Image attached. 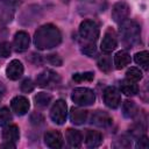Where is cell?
Listing matches in <instances>:
<instances>
[{"instance_id": "17", "label": "cell", "mask_w": 149, "mask_h": 149, "mask_svg": "<svg viewBox=\"0 0 149 149\" xmlns=\"http://www.w3.org/2000/svg\"><path fill=\"white\" fill-rule=\"evenodd\" d=\"M85 143L88 148H97L102 143V135L97 130H87L85 135Z\"/></svg>"}, {"instance_id": "5", "label": "cell", "mask_w": 149, "mask_h": 149, "mask_svg": "<svg viewBox=\"0 0 149 149\" xmlns=\"http://www.w3.org/2000/svg\"><path fill=\"white\" fill-rule=\"evenodd\" d=\"M61 83V77L52 70H44L36 77V84L40 87H56Z\"/></svg>"}, {"instance_id": "36", "label": "cell", "mask_w": 149, "mask_h": 149, "mask_svg": "<svg viewBox=\"0 0 149 149\" xmlns=\"http://www.w3.org/2000/svg\"><path fill=\"white\" fill-rule=\"evenodd\" d=\"M5 93H6V87H5V85L0 81V101L2 100V98H3Z\"/></svg>"}, {"instance_id": "1", "label": "cell", "mask_w": 149, "mask_h": 149, "mask_svg": "<svg viewBox=\"0 0 149 149\" xmlns=\"http://www.w3.org/2000/svg\"><path fill=\"white\" fill-rule=\"evenodd\" d=\"M62 42V34L59 29L54 24L41 26L34 35V44L40 50L52 49Z\"/></svg>"}, {"instance_id": "18", "label": "cell", "mask_w": 149, "mask_h": 149, "mask_svg": "<svg viewBox=\"0 0 149 149\" xmlns=\"http://www.w3.org/2000/svg\"><path fill=\"white\" fill-rule=\"evenodd\" d=\"M87 111L79 108V107H72L70 112V120L74 125H83L87 120Z\"/></svg>"}, {"instance_id": "6", "label": "cell", "mask_w": 149, "mask_h": 149, "mask_svg": "<svg viewBox=\"0 0 149 149\" xmlns=\"http://www.w3.org/2000/svg\"><path fill=\"white\" fill-rule=\"evenodd\" d=\"M68 116V106L63 99L56 100L50 109V118L56 125H63L66 121Z\"/></svg>"}, {"instance_id": "34", "label": "cell", "mask_w": 149, "mask_h": 149, "mask_svg": "<svg viewBox=\"0 0 149 149\" xmlns=\"http://www.w3.org/2000/svg\"><path fill=\"white\" fill-rule=\"evenodd\" d=\"M47 61H48L50 64L56 65V66H61V65H62V59L59 58L58 55H48Z\"/></svg>"}, {"instance_id": "21", "label": "cell", "mask_w": 149, "mask_h": 149, "mask_svg": "<svg viewBox=\"0 0 149 149\" xmlns=\"http://www.w3.org/2000/svg\"><path fill=\"white\" fill-rule=\"evenodd\" d=\"M122 114L127 119H133L139 114V108L136 104L132 100H126L122 102Z\"/></svg>"}, {"instance_id": "20", "label": "cell", "mask_w": 149, "mask_h": 149, "mask_svg": "<svg viewBox=\"0 0 149 149\" xmlns=\"http://www.w3.org/2000/svg\"><path fill=\"white\" fill-rule=\"evenodd\" d=\"M120 90L126 95L132 97V95H135L139 92V86H137V84L135 81H132V80H129V79L126 78L125 80H121V83H120Z\"/></svg>"}, {"instance_id": "7", "label": "cell", "mask_w": 149, "mask_h": 149, "mask_svg": "<svg viewBox=\"0 0 149 149\" xmlns=\"http://www.w3.org/2000/svg\"><path fill=\"white\" fill-rule=\"evenodd\" d=\"M118 45V37H116V34L115 31L112 29V28H108L102 37V41H101V44H100V48H101V51L104 54H111L112 51L115 50Z\"/></svg>"}, {"instance_id": "33", "label": "cell", "mask_w": 149, "mask_h": 149, "mask_svg": "<svg viewBox=\"0 0 149 149\" xmlns=\"http://www.w3.org/2000/svg\"><path fill=\"white\" fill-rule=\"evenodd\" d=\"M81 51L87 56H93L95 54V44H85L83 45Z\"/></svg>"}, {"instance_id": "12", "label": "cell", "mask_w": 149, "mask_h": 149, "mask_svg": "<svg viewBox=\"0 0 149 149\" xmlns=\"http://www.w3.org/2000/svg\"><path fill=\"white\" fill-rule=\"evenodd\" d=\"M29 43H30V38L26 31L21 30V31H17L15 34L14 41H13V45H14L15 51H17V52L26 51L29 47Z\"/></svg>"}, {"instance_id": "22", "label": "cell", "mask_w": 149, "mask_h": 149, "mask_svg": "<svg viewBox=\"0 0 149 149\" xmlns=\"http://www.w3.org/2000/svg\"><path fill=\"white\" fill-rule=\"evenodd\" d=\"M129 63H130V55L127 51L121 50V51L115 54V56H114V65H115L116 69H119V70L123 69Z\"/></svg>"}, {"instance_id": "14", "label": "cell", "mask_w": 149, "mask_h": 149, "mask_svg": "<svg viewBox=\"0 0 149 149\" xmlns=\"http://www.w3.org/2000/svg\"><path fill=\"white\" fill-rule=\"evenodd\" d=\"M44 143L49 148L58 149L63 146V136L57 130H49L44 135Z\"/></svg>"}, {"instance_id": "30", "label": "cell", "mask_w": 149, "mask_h": 149, "mask_svg": "<svg viewBox=\"0 0 149 149\" xmlns=\"http://www.w3.org/2000/svg\"><path fill=\"white\" fill-rule=\"evenodd\" d=\"M10 51H12V47L8 42H2L0 43V56L6 58L10 55Z\"/></svg>"}, {"instance_id": "10", "label": "cell", "mask_w": 149, "mask_h": 149, "mask_svg": "<svg viewBox=\"0 0 149 149\" xmlns=\"http://www.w3.org/2000/svg\"><path fill=\"white\" fill-rule=\"evenodd\" d=\"M113 120L111 115L104 111H95L91 115V123L99 128H107L112 125Z\"/></svg>"}, {"instance_id": "25", "label": "cell", "mask_w": 149, "mask_h": 149, "mask_svg": "<svg viewBox=\"0 0 149 149\" xmlns=\"http://www.w3.org/2000/svg\"><path fill=\"white\" fill-rule=\"evenodd\" d=\"M98 66L104 72L111 71V69H112V59L108 56V54H105V55H102V56H100L98 58Z\"/></svg>"}, {"instance_id": "23", "label": "cell", "mask_w": 149, "mask_h": 149, "mask_svg": "<svg viewBox=\"0 0 149 149\" xmlns=\"http://www.w3.org/2000/svg\"><path fill=\"white\" fill-rule=\"evenodd\" d=\"M134 61H135L136 64H139L144 70H147L148 69V65H149V52L147 50L136 52L135 56H134Z\"/></svg>"}, {"instance_id": "4", "label": "cell", "mask_w": 149, "mask_h": 149, "mask_svg": "<svg viewBox=\"0 0 149 149\" xmlns=\"http://www.w3.org/2000/svg\"><path fill=\"white\" fill-rule=\"evenodd\" d=\"M71 99L78 106H91L95 101V93L87 87H77L72 91Z\"/></svg>"}, {"instance_id": "16", "label": "cell", "mask_w": 149, "mask_h": 149, "mask_svg": "<svg viewBox=\"0 0 149 149\" xmlns=\"http://www.w3.org/2000/svg\"><path fill=\"white\" fill-rule=\"evenodd\" d=\"M13 15H14V10L10 2L7 0H0V21L3 23L10 22Z\"/></svg>"}, {"instance_id": "15", "label": "cell", "mask_w": 149, "mask_h": 149, "mask_svg": "<svg viewBox=\"0 0 149 149\" xmlns=\"http://www.w3.org/2000/svg\"><path fill=\"white\" fill-rule=\"evenodd\" d=\"M65 139H66V142L69 143V146L72 148H79L83 143V135L77 129L69 128L65 133Z\"/></svg>"}, {"instance_id": "2", "label": "cell", "mask_w": 149, "mask_h": 149, "mask_svg": "<svg viewBox=\"0 0 149 149\" xmlns=\"http://www.w3.org/2000/svg\"><path fill=\"white\" fill-rule=\"evenodd\" d=\"M120 38L121 43L126 48H133L140 42L141 28L139 23L134 20H125L120 23Z\"/></svg>"}, {"instance_id": "11", "label": "cell", "mask_w": 149, "mask_h": 149, "mask_svg": "<svg viewBox=\"0 0 149 149\" xmlns=\"http://www.w3.org/2000/svg\"><path fill=\"white\" fill-rule=\"evenodd\" d=\"M10 107L13 112H15L17 115H24L30 107L29 100L23 95H16L10 101Z\"/></svg>"}, {"instance_id": "24", "label": "cell", "mask_w": 149, "mask_h": 149, "mask_svg": "<svg viewBox=\"0 0 149 149\" xmlns=\"http://www.w3.org/2000/svg\"><path fill=\"white\" fill-rule=\"evenodd\" d=\"M51 99H52L51 94L45 93V92H40V93H37V94L34 97L35 105L38 106V107H47V106L50 104Z\"/></svg>"}, {"instance_id": "9", "label": "cell", "mask_w": 149, "mask_h": 149, "mask_svg": "<svg viewBox=\"0 0 149 149\" xmlns=\"http://www.w3.org/2000/svg\"><path fill=\"white\" fill-rule=\"evenodd\" d=\"M129 6L125 1H119L112 7V19L116 23H121L129 16Z\"/></svg>"}, {"instance_id": "35", "label": "cell", "mask_w": 149, "mask_h": 149, "mask_svg": "<svg viewBox=\"0 0 149 149\" xmlns=\"http://www.w3.org/2000/svg\"><path fill=\"white\" fill-rule=\"evenodd\" d=\"M148 147H149L148 137H147L146 135H143V136L139 137L137 143H136V148H143V149H146V148H148Z\"/></svg>"}, {"instance_id": "37", "label": "cell", "mask_w": 149, "mask_h": 149, "mask_svg": "<svg viewBox=\"0 0 149 149\" xmlns=\"http://www.w3.org/2000/svg\"><path fill=\"white\" fill-rule=\"evenodd\" d=\"M1 147H3V148H15V144H14V142H8V141H6V143H2Z\"/></svg>"}, {"instance_id": "32", "label": "cell", "mask_w": 149, "mask_h": 149, "mask_svg": "<svg viewBox=\"0 0 149 149\" xmlns=\"http://www.w3.org/2000/svg\"><path fill=\"white\" fill-rule=\"evenodd\" d=\"M43 121H44V118H43V115H42L41 113L35 112V113H33V114L30 115V122H31L33 125H35V126L42 125Z\"/></svg>"}, {"instance_id": "26", "label": "cell", "mask_w": 149, "mask_h": 149, "mask_svg": "<svg viewBox=\"0 0 149 149\" xmlns=\"http://www.w3.org/2000/svg\"><path fill=\"white\" fill-rule=\"evenodd\" d=\"M126 78L132 80V81H139L142 79V72L137 68H129L126 72Z\"/></svg>"}, {"instance_id": "28", "label": "cell", "mask_w": 149, "mask_h": 149, "mask_svg": "<svg viewBox=\"0 0 149 149\" xmlns=\"http://www.w3.org/2000/svg\"><path fill=\"white\" fill-rule=\"evenodd\" d=\"M12 120V114L7 107L0 108V127L7 125Z\"/></svg>"}, {"instance_id": "29", "label": "cell", "mask_w": 149, "mask_h": 149, "mask_svg": "<svg viewBox=\"0 0 149 149\" xmlns=\"http://www.w3.org/2000/svg\"><path fill=\"white\" fill-rule=\"evenodd\" d=\"M113 146H114L115 148H128V147L132 146V141H130L128 137L122 136V137H120L119 140H116V142H115Z\"/></svg>"}, {"instance_id": "27", "label": "cell", "mask_w": 149, "mask_h": 149, "mask_svg": "<svg viewBox=\"0 0 149 149\" xmlns=\"http://www.w3.org/2000/svg\"><path fill=\"white\" fill-rule=\"evenodd\" d=\"M94 78V73L93 72H77L73 73L72 79L74 81H91Z\"/></svg>"}, {"instance_id": "13", "label": "cell", "mask_w": 149, "mask_h": 149, "mask_svg": "<svg viewBox=\"0 0 149 149\" xmlns=\"http://www.w3.org/2000/svg\"><path fill=\"white\" fill-rule=\"evenodd\" d=\"M6 74L10 80H17L23 74V65L19 59H13L6 68Z\"/></svg>"}, {"instance_id": "8", "label": "cell", "mask_w": 149, "mask_h": 149, "mask_svg": "<svg viewBox=\"0 0 149 149\" xmlns=\"http://www.w3.org/2000/svg\"><path fill=\"white\" fill-rule=\"evenodd\" d=\"M104 102L109 108H118L121 104V95L119 90L113 86H108L104 91Z\"/></svg>"}, {"instance_id": "19", "label": "cell", "mask_w": 149, "mask_h": 149, "mask_svg": "<svg viewBox=\"0 0 149 149\" xmlns=\"http://www.w3.org/2000/svg\"><path fill=\"white\" fill-rule=\"evenodd\" d=\"M2 137L5 141L8 142H16L20 137V132H19V127L16 125H9L7 127L3 128L2 130Z\"/></svg>"}, {"instance_id": "31", "label": "cell", "mask_w": 149, "mask_h": 149, "mask_svg": "<svg viewBox=\"0 0 149 149\" xmlns=\"http://www.w3.org/2000/svg\"><path fill=\"white\" fill-rule=\"evenodd\" d=\"M34 90V83L31 81V79L27 78L21 83V91L24 93H29Z\"/></svg>"}, {"instance_id": "3", "label": "cell", "mask_w": 149, "mask_h": 149, "mask_svg": "<svg viewBox=\"0 0 149 149\" xmlns=\"http://www.w3.org/2000/svg\"><path fill=\"white\" fill-rule=\"evenodd\" d=\"M79 36L85 44H95L99 37V26L93 20H84L79 26Z\"/></svg>"}]
</instances>
